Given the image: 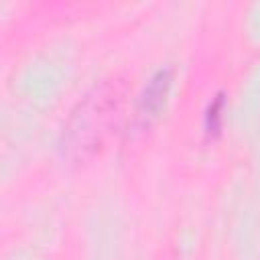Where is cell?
I'll return each mask as SVG.
<instances>
[{"mask_svg": "<svg viewBox=\"0 0 260 260\" xmlns=\"http://www.w3.org/2000/svg\"><path fill=\"white\" fill-rule=\"evenodd\" d=\"M122 110V91L116 83H102L93 87L71 112L65 128L61 148L71 158L93 156L116 130Z\"/></svg>", "mask_w": 260, "mask_h": 260, "instance_id": "cell-1", "label": "cell"}, {"mask_svg": "<svg viewBox=\"0 0 260 260\" xmlns=\"http://www.w3.org/2000/svg\"><path fill=\"white\" fill-rule=\"evenodd\" d=\"M171 83H173V69L171 67H160L146 81V85H144V89L138 98V106H136V114H138L140 120L148 122V120H152L160 114V110L167 104Z\"/></svg>", "mask_w": 260, "mask_h": 260, "instance_id": "cell-2", "label": "cell"}, {"mask_svg": "<svg viewBox=\"0 0 260 260\" xmlns=\"http://www.w3.org/2000/svg\"><path fill=\"white\" fill-rule=\"evenodd\" d=\"M223 112H225V93L223 91H217L211 98V102L207 104L205 114H203V126H205V134L209 138H215L221 132Z\"/></svg>", "mask_w": 260, "mask_h": 260, "instance_id": "cell-3", "label": "cell"}]
</instances>
